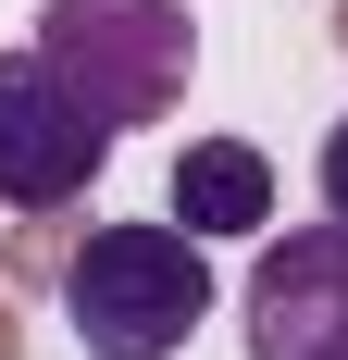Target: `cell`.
Segmentation results:
<instances>
[{"label": "cell", "instance_id": "9c48e42d", "mask_svg": "<svg viewBox=\"0 0 348 360\" xmlns=\"http://www.w3.org/2000/svg\"><path fill=\"white\" fill-rule=\"evenodd\" d=\"M336 50H348V0H336Z\"/></svg>", "mask_w": 348, "mask_h": 360}, {"label": "cell", "instance_id": "3957f363", "mask_svg": "<svg viewBox=\"0 0 348 360\" xmlns=\"http://www.w3.org/2000/svg\"><path fill=\"white\" fill-rule=\"evenodd\" d=\"M100 162H112V124L50 75V50H0V199L13 212H75Z\"/></svg>", "mask_w": 348, "mask_h": 360}, {"label": "cell", "instance_id": "8992f818", "mask_svg": "<svg viewBox=\"0 0 348 360\" xmlns=\"http://www.w3.org/2000/svg\"><path fill=\"white\" fill-rule=\"evenodd\" d=\"M63 274H75V236H63L50 212H37L25 236H13V286H63Z\"/></svg>", "mask_w": 348, "mask_h": 360}, {"label": "cell", "instance_id": "7a4b0ae2", "mask_svg": "<svg viewBox=\"0 0 348 360\" xmlns=\"http://www.w3.org/2000/svg\"><path fill=\"white\" fill-rule=\"evenodd\" d=\"M37 50H50V75L125 137V124H162V112L187 100L199 25H187V0H50V13H37Z\"/></svg>", "mask_w": 348, "mask_h": 360}, {"label": "cell", "instance_id": "6da1fadb", "mask_svg": "<svg viewBox=\"0 0 348 360\" xmlns=\"http://www.w3.org/2000/svg\"><path fill=\"white\" fill-rule=\"evenodd\" d=\"M63 311L87 360H174L211 323V261L187 224H87V249L63 274Z\"/></svg>", "mask_w": 348, "mask_h": 360}, {"label": "cell", "instance_id": "ba28073f", "mask_svg": "<svg viewBox=\"0 0 348 360\" xmlns=\"http://www.w3.org/2000/svg\"><path fill=\"white\" fill-rule=\"evenodd\" d=\"M0 360H25V323H13V298H0Z\"/></svg>", "mask_w": 348, "mask_h": 360}, {"label": "cell", "instance_id": "277c9868", "mask_svg": "<svg viewBox=\"0 0 348 360\" xmlns=\"http://www.w3.org/2000/svg\"><path fill=\"white\" fill-rule=\"evenodd\" d=\"M249 360H348V224H299L249 261Z\"/></svg>", "mask_w": 348, "mask_h": 360}, {"label": "cell", "instance_id": "5b68a950", "mask_svg": "<svg viewBox=\"0 0 348 360\" xmlns=\"http://www.w3.org/2000/svg\"><path fill=\"white\" fill-rule=\"evenodd\" d=\"M174 224H187V236H261V224H274V162L249 137H187V162H174Z\"/></svg>", "mask_w": 348, "mask_h": 360}, {"label": "cell", "instance_id": "52a82bcc", "mask_svg": "<svg viewBox=\"0 0 348 360\" xmlns=\"http://www.w3.org/2000/svg\"><path fill=\"white\" fill-rule=\"evenodd\" d=\"M323 212L348 224V112H336V137H323Z\"/></svg>", "mask_w": 348, "mask_h": 360}]
</instances>
